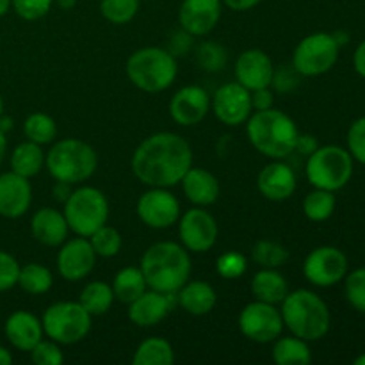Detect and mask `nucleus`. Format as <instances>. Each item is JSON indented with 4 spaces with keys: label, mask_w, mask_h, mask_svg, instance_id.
Wrapping results in <instances>:
<instances>
[{
    "label": "nucleus",
    "mask_w": 365,
    "mask_h": 365,
    "mask_svg": "<svg viewBox=\"0 0 365 365\" xmlns=\"http://www.w3.org/2000/svg\"><path fill=\"white\" fill-rule=\"evenodd\" d=\"M130 166L141 184L170 189L180 184L192 166V148L180 134L157 132L139 143Z\"/></svg>",
    "instance_id": "1"
},
{
    "label": "nucleus",
    "mask_w": 365,
    "mask_h": 365,
    "mask_svg": "<svg viewBox=\"0 0 365 365\" xmlns=\"http://www.w3.org/2000/svg\"><path fill=\"white\" fill-rule=\"evenodd\" d=\"M139 269L148 289L163 294H177L191 277V257L178 242L160 241L143 253Z\"/></svg>",
    "instance_id": "2"
},
{
    "label": "nucleus",
    "mask_w": 365,
    "mask_h": 365,
    "mask_svg": "<svg viewBox=\"0 0 365 365\" xmlns=\"http://www.w3.org/2000/svg\"><path fill=\"white\" fill-rule=\"evenodd\" d=\"M246 135L253 148L269 159L291 155L298 141V125L289 114L278 109L253 110L246 121Z\"/></svg>",
    "instance_id": "3"
},
{
    "label": "nucleus",
    "mask_w": 365,
    "mask_h": 365,
    "mask_svg": "<svg viewBox=\"0 0 365 365\" xmlns=\"http://www.w3.org/2000/svg\"><path fill=\"white\" fill-rule=\"evenodd\" d=\"M282 305L284 327L296 337L316 342L327 337L331 327V314L324 299L309 289H296L285 296Z\"/></svg>",
    "instance_id": "4"
},
{
    "label": "nucleus",
    "mask_w": 365,
    "mask_h": 365,
    "mask_svg": "<svg viewBox=\"0 0 365 365\" xmlns=\"http://www.w3.org/2000/svg\"><path fill=\"white\" fill-rule=\"evenodd\" d=\"M127 77L132 84L145 93H163L170 88L178 75L177 57L168 48L145 46L127 59Z\"/></svg>",
    "instance_id": "5"
},
{
    "label": "nucleus",
    "mask_w": 365,
    "mask_h": 365,
    "mask_svg": "<svg viewBox=\"0 0 365 365\" xmlns=\"http://www.w3.org/2000/svg\"><path fill=\"white\" fill-rule=\"evenodd\" d=\"M45 166L53 180L81 184L89 180L98 168V157L91 145L81 139L68 138L53 143L45 155Z\"/></svg>",
    "instance_id": "6"
},
{
    "label": "nucleus",
    "mask_w": 365,
    "mask_h": 365,
    "mask_svg": "<svg viewBox=\"0 0 365 365\" xmlns=\"http://www.w3.org/2000/svg\"><path fill=\"white\" fill-rule=\"evenodd\" d=\"M109 210V200L100 189L82 185L68 196L63 214L75 235L89 237L107 223Z\"/></svg>",
    "instance_id": "7"
},
{
    "label": "nucleus",
    "mask_w": 365,
    "mask_h": 365,
    "mask_svg": "<svg viewBox=\"0 0 365 365\" xmlns=\"http://www.w3.org/2000/svg\"><path fill=\"white\" fill-rule=\"evenodd\" d=\"M353 168V157L348 150L337 145H327L310 153L305 173L314 187L337 192L351 180Z\"/></svg>",
    "instance_id": "8"
},
{
    "label": "nucleus",
    "mask_w": 365,
    "mask_h": 365,
    "mask_svg": "<svg viewBox=\"0 0 365 365\" xmlns=\"http://www.w3.org/2000/svg\"><path fill=\"white\" fill-rule=\"evenodd\" d=\"M93 316L78 302L52 303L43 312V331L57 344H77L88 337Z\"/></svg>",
    "instance_id": "9"
},
{
    "label": "nucleus",
    "mask_w": 365,
    "mask_h": 365,
    "mask_svg": "<svg viewBox=\"0 0 365 365\" xmlns=\"http://www.w3.org/2000/svg\"><path fill=\"white\" fill-rule=\"evenodd\" d=\"M341 46L330 32H314L298 43L292 53V66L302 77H319L337 64Z\"/></svg>",
    "instance_id": "10"
},
{
    "label": "nucleus",
    "mask_w": 365,
    "mask_h": 365,
    "mask_svg": "<svg viewBox=\"0 0 365 365\" xmlns=\"http://www.w3.org/2000/svg\"><path fill=\"white\" fill-rule=\"evenodd\" d=\"M284 319L277 305L255 299L239 314V330L246 339L259 344L274 342L284 331Z\"/></svg>",
    "instance_id": "11"
},
{
    "label": "nucleus",
    "mask_w": 365,
    "mask_h": 365,
    "mask_svg": "<svg viewBox=\"0 0 365 365\" xmlns=\"http://www.w3.org/2000/svg\"><path fill=\"white\" fill-rule=\"evenodd\" d=\"M349 262L342 250L335 246H319L307 255L303 274L316 287H331L344 280Z\"/></svg>",
    "instance_id": "12"
},
{
    "label": "nucleus",
    "mask_w": 365,
    "mask_h": 365,
    "mask_svg": "<svg viewBox=\"0 0 365 365\" xmlns=\"http://www.w3.org/2000/svg\"><path fill=\"white\" fill-rule=\"evenodd\" d=\"M135 212L148 228L164 230L180 220V202L168 187H152L139 196Z\"/></svg>",
    "instance_id": "13"
},
{
    "label": "nucleus",
    "mask_w": 365,
    "mask_h": 365,
    "mask_svg": "<svg viewBox=\"0 0 365 365\" xmlns=\"http://www.w3.org/2000/svg\"><path fill=\"white\" fill-rule=\"evenodd\" d=\"M217 228L216 220L209 210L202 209H189L187 212L180 214L178 220V235L180 242L187 252L192 253H205L214 248L217 241Z\"/></svg>",
    "instance_id": "14"
},
{
    "label": "nucleus",
    "mask_w": 365,
    "mask_h": 365,
    "mask_svg": "<svg viewBox=\"0 0 365 365\" xmlns=\"http://www.w3.org/2000/svg\"><path fill=\"white\" fill-rule=\"evenodd\" d=\"M214 116L227 127H239L252 116V91L235 82L223 84L210 100Z\"/></svg>",
    "instance_id": "15"
},
{
    "label": "nucleus",
    "mask_w": 365,
    "mask_h": 365,
    "mask_svg": "<svg viewBox=\"0 0 365 365\" xmlns=\"http://www.w3.org/2000/svg\"><path fill=\"white\" fill-rule=\"evenodd\" d=\"M96 264V253L88 237L77 235L66 239L57 253V271L68 282H81L91 274Z\"/></svg>",
    "instance_id": "16"
},
{
    "label": "nucleus",
    "mask_w": 365,
    "mask_h": 365,
    "mask_svg": "<svg viewBox=\"0 0 365 365\" xmlns=\"http://www.w3.org/2000/svg\"><path fill=\"white\" fill-rule=\"evenodd\" d=\"M210 110V96L202 86H184L170 102V116L180 127L202 123Z\"/></svg>",
    "instance_id": "17"
},
{
    "label": "nucleus",
    "mask_w": 365,
    "mask_h": 365,
    "mask_svg": "<svg viewBox=\"0 0 365 365\" xmlns=\"http://www.w3.org/2000/svg\"><path fill=\"white\" fill-rule=\"evenodd\" d=\"M235 81L250 91L262 88H271L274 64L271 57L260 48L245 50L235 61Z\"/></svg>",
    "instance_id": "18"
},
{
    "label": "nucleus",
    "mask_w": 365,
    "mask_h": 365,
    "mask_svg": "<svg viewBox=\"0 0 365 365\" xmlns=\"http://www.w3.org/2000/svg\"><path fill=\"white\" fill-rule=\"evenodd\" d=\"M221 6L223 0H184L178 9L180 29L195 38L210 34L221 18Z\"/></svg>",
    "instance_id": "19"
},
{
    "label": "nucleus",
    "mask_w": 365,
    "mask_h": 365,
    "mask_svg": "<svg viewBox=\"0 0 365 365\" xmlns=\"http://www.w3.org/2000/svg\"><path fill=\"white\" fill-rule=\"evenodd\" d=\"M257 187L266 200L285 202L296 192L298 180L294 170L289 164L282 163V159H274L260 170L257 177Z\"/></svg>",
    "instance_id": "20"
},
{
    "label": "nucleus",
    "mask_w": 365,
    "mask_h": 365,
    "mask_svg": "<svg viewBox=\"0 0 365 365\" xmlns=\"http://www.w3.org/2000/svg\"><path fill=\"white\" fill-rule=\"evenodd\" d=\"M32 203V187L29 178L7 171L0 175V216L18 220Z\"/></svg>",
    "instance_id": "21"
},
{
    "label": "nucleus",
    "mask_w": 365,
    "mask_h": 365,
    "mask_svg": "<svg viewBox=\"0 0 365 365\" xmlns=\"http://www.w3.org/2000/svg\"><path fill=\"white\" fill-rule=\"evenodd\" d=\"M175 298L177 294H163L153 289H146L138 299L128 305V319L139 328L155 327L173 309Z\"/></svg>",
    "instance_id": "22"
},
{
    "label": "nucleus",
    "mask_w": 365,
    "mask_h": 365,
    "mask_svg": "<svg viewBox=\"0 0 365 365\" xmlns=\"http://www.w3.org/2000/svg\"><path fill=\"white\" fill-rule=\"evenodd\" d=\"M4 331H6V339L9 341V344L18 351H31L45 335L41 319L25 310L11 314L7 317Z\"/></svg>",
    "instance_id": "23"
},
{
    "label": "nucleus",
    "mask_w": 365,
    "mask_h": 365,
    "mask_svg": "<svg viewBox=\"0 0 365 365\" xmlns=\"http://www.w3.org/2000/svg\"><path fill=\"white\" fill-rule=\"evenodd\" d=\"M31 232L36 241L53 248L66 241L70 227H68V221L63 212L53 207H41L32 216Z\"/></svg>",
    "instance_id": "24"
},
{
    "label": "nucleus",
    "mask_w": 365,
    "mask_h": 365,
    "mask_svg": "<svg viewBox=\"0 0 365 365\" xmlns=\"http://www.w3.org/2000/svg\"><path fill=\"white\" fill-rule=\"evenodd\" d=\"M180 184L182 189H184L185 198L196 207H209L220 198V180L203 168H189Z\"/></svg>",
    "instance_id": "25"
},
{
    "label": "nucleus",
    "mask_w": 365,
    "mask_h": 365,
    "mask_svg": "<svg viewBox=\"0 0 365 365\" xmlns=\"http://www.w3.org/2000/svg\"><path fill=\"white\" fill-rule=\"evenodd\" d=\"M216 302V291L203 280H187L177 292V303L191 316H207L214 310Z\"/></svg>",
    "instance_id": "26"
},
{
    "label": "nucleus",
    "mask_w": 365,
    "mask_h": 365,
    "mask_svg": "<svg viewBox=\"0 0 365 365\" xmlns=\"http://www.w3.org/2000/svg\"><path fill=\"white\" fill-rule=\"evenodd\" d=\"M250 289L253 298L271 305H280L289 294V284L284 274L269 267H260V271L253 274Z\"/></svg>",
    "instance_id": "27"
},
{
    "label": "nucleus",
    "mask_w": 365,
    "mask_h": 365,
    "mask_svg": "<svg viewBox=\"0 0 365 365\" xmlns=\"http://www.w3.org/2000/svg\"><path fill=\"white\" fill-rule=\"evenodd\" d=\"M273 362L278 365H307L312 362V351L309 342L303 339L291 335V337H278L274 341Z\"/></svg>",
    "instance_id": "28"
},
{
    "label": "nucleus",
    "mask_w": 365,
    "mask_h": 365,
    "mask_svg": "<svg viewBox=\"0 0 365 365\" xmlns=\"http://www.w3.org/2000/svg\"><path fill=\"white\" fill-rule=\"evenodd\" d=\"M45 166V153L41 145L32 141H24L11 153V171L21 175L25 178H32Z\"/></svg>",
    "instance_id": "29"
},
{
    "label": "nucleus",
    "mask_w": 365,
    "mask_h": 365,
    "mask_svg": "<svg viewBox=\"0 0 365 365\" xmlns=\"http://www.w3.org/2000/svg\"><path fill=\"white\" fill-rule=\"evenodd\" d=\"M110 287H113L114 299L125 303V305H130L134 299H138L148 289V285L143 277V271L139 267L130 266L118 271Z\"/></svg>",
    "instance_id": "30"
},
{
    "label": "nucleus",
    "mask_w": 365,
    "mask_h": 365,
    "mask_svg": "<svg viewBox=\"0 0 365 365\" xmlns=\"http://www.w3.org/2000/svg\"><path fill=\"white\" fill-rule=\"evenodd\" d=\"M134 365H173V346L163 337H148L135 348L132 356Z\"/></svg>",
    "instance_id": "31"
},
{
    "label": "nucleus",
    "mask_w": 365,
    "mask_h": 365,
    "mask_svg": "<svg viewBox=\"0 0 365 365\" xmlns=\"http://www.w3.org/2000/svg\"><path fill=\"white\" fill-rule=\"evenodd\" d=\"M114 302V292L107 282L95 280L89 282L84 289H82L81 296H78V303L88 310L91 316H103L110 310Z\"/></svg>",
    "instance_id": "32"
},
{
    "label": "nucleus",
    "mask_w": 365,
    "mask_h": 365,
    "mask_svg": "<svg viewBox=\"0 0 365 365\" xmlns=\"http://www.w3.org/2000/svg\"><path fill=\"white\" fill-rule=\"evenodd\" d=\"M335 207H337L335 192L327 191V189L314 187V191H310L303 200V214L307 220L316 221V223L330 220L331 214L335 212Z\"/></svg>",
    "instance_id": "33"
},
{
    "label": "nucleus",
    "mask_w": 365,
    "mask_h": 365,
    "mask_svg": "<svg viewBox=\"0 0 365 365\" xmlns=\"http://www.w3.org/2000/svg\"><path fill=\"white\" fill-rule=\"evenodd\" d=\"M18 285H20L27 294H46L53 285V274L46 266L31 262L27 264V266L20 267Z\"/></svg>",
    "instance_id": "34"
},
{
    "label": "nucleus",
    "mask_w": 365,
    "mask_h": 365,
    "mask_svg": "<svg viewBox=\"0 0 365 365\" xmlns=\"http://www.w3.org/2000/svg\"><path fill=\"white\" fill-rule=\"evenodd\" d=\"M24 134L36 145H48L57 135L56 120L45 113L29 114L27 120L24 121Z\"/></svg>",
    "instance_id": "35"
},
{
    "label": "nucleus",
    "mask_w": 365,
    "mask_h": 365,
    "mask_svg": "<svg viewBox=\"0 0 365 365\" xmlns=\"http://www.w3.org/2000/svg\"><path fill=\"white\" fill-rule=\"evenodd\" d=\"M252 259L260 267L278 269V267L284 266L289 260V250L282 246L280 242L269 241V239H260V241H257L252 246Z\"/></svg>",
    "instance_id": "36"
},
{
    "label": "nucleus",
    "mask_w": 365,
    "mask_h": 365,
    "mask_svg": "<svg viewBox=\"0 0 365 365\" xmlns=\"http://www.w3.org/2000/svg\"><path fill=\"white\" fill-rule=\"evenodd\" d=\"M89 242H91L93 250H95L96 257H103V259H110L116 257L123 248V239L116 228L103 225L93 235H89Z\"/></svg>",
    "instance_id": "37"
},
{
    "label": "nucleus",
    "mask_w": 365,
    "mask_h": 365,
    "mask_svg": "<svg viewBox=\"0 0 365 365\" xmlns=\"http://www.w3.org/2000/svg\"><path fill=\"white\" fill-rule=\"evenodd\" d=\"M139 11V0H102L100 13L114 25H125L135 18Z\"/></svg>",
    "instance_id": "38"
},
{
    "label": "nucleus",
    "mask_w": 365,
    "mask_h": 365,
    "mask_svg": "<svg viewBox=\"0 0 365 365\" xmlns=\"http://www.w3.org/2000/svg\"><path fill=\"white\" fill-rule=\"evenodd\" d=\"M196 61L205 71L216 73L227 64V50L216 41H203L196 48Z\"/></svg>",
    "instance_id": "39"
},
{
    "label": "nucleus",
    "mask_w": 365,
    "mask_h": 365,
    "mask_svg": "<svg viewBox=\"0 0 365 365\" xmlns=\"http://www.w3.org/2000/svg\"><path fill=\"white\" fill-rule=\"evenodd\" d=\"M344 294L356 312L365 314V267H356L344 277Z\"/></svg>",
    "instance_id": "40"
},
{
    "label": "nucleus",
    "mask_w": 365,
    "mask_h": 365,
    "mask_svg": "<svg viewBox=\"0 0 365 365\" xmlns=\"http://www.w3.org/2000/svg\"><path fill=\"white\" fill-rule=\"evenodd\" d=\"M248 269V259L235 250L221 253L216 260V271L225 280H237Z\"/></svg>",
    "instance_id": "41"
},
{
    "label": "nucleus",
    "mask_w": 365,
    "mask_h": 365,
    "mask_svg": "<svg viewBox=\"0 0 365 365\" xmlns=\"http://www.w3.org/2000/svg\"><path fill=\"white\" fill-rule=\"evenodd\" d=\"M29 353H31L32 362L36 365H61L64 362V355L59 344L53 342L52 339L50 341L41 339Z\"/></svg>",
    "instance_id": "42"
},
{
    "label": "nucleus",
    "mask_w": 365,
    "mask_h": 365,
    "mask_svg": "<svg viewBox=\"0 0 365 365\" xmlns=\"http://www.w3.org/2000/svg\"><path fill=\"white\" fill-rule=\"evenodd\" d=\"M53 0H11L14 13L27 21H36L48 14Z\"/></svg>",
    "instance_id": "43"
},
{
    "label": "nucleus",
    "mask_w": 365,
    "mask_h": 365,
    "mask_svg": "<svg viewBox=\"0 0 365 365\" xmlns=\"http://www.w3.org/2000/svg\"><path fill=\"white\" fill-rule=\"evenodd\" d=\"M346 141H348V152L351 153L353 160L365 166V116L353 121Z\"/></svg>",
    "instance_id": "44"
},
{
    "label": "nucleus",
    "mask_w": 365,
    "mask_h": 365,
    "mask_svg": "<svg viewBox=\"0 0 365 365\" xmlns=\"http://www.w3.org/2000/svg\"><path fill=\"white\" fill-rule=\"evenodd\" d=\"M20 264L11 253L0 252V292H6L18 285Z\"/></svg>",
    "instance_id": "45"
},
{
    "label": "nucleus",
    "mask_w": 365,
    "mask_h": 365,
    "mask_svg": "<svg viewBox=\"0 0 365 365\" xmlns=\"http://www.w3.org/2000/svg\"><path fill=\"white\" fill-rule=\"evenodd\" d=\"M299 77L302 75L294 70V66H284L280 70L274 68L273 81H271V86L277 93H282V95H289V93L294 91L299 86Z\"/></svg>",
    "instance_id": "46"
},
{
    "label": "nucleus",
    "mask_w": 365,
    "mask_h": 365,
    "mask_svg": "<svg viewBox=\"0 0 365 365\" xmlns=\"http://www.w3.org/2000/svg\"><path fill=\"white\" fill-rule=\"evenodd\" d=\"M192 38H195V36H191L189 32H185L184 29H180V31H175L173 34H171L170 43H168V50H170L175 57L185 56V53L191 50Z\"/></svg>",
    "instance_id": "47"
},
{
    "label": "nucleus",
    "mask_w": 365,
    "mask_h": 365,
    "mask_svg": "<svg viewBox=\"0 0 365 365\" xmlns=\"http://www.w3.org/2000/svg\"><path fill=\"white\" fill-rule=\"evenodd\" d=\"M273 103H274V95L269 88H262V89H255V91H252L253 110L271 109Z\"/></svg>",
    "instance_id": "48"
},
{
    "label": "nucleus",
    "mask_w": 365,
    "mask_h": 365,
    "mask_svg": "<svg viewBox=\"0 0 365 365\" xmlns=\"http://www.w3.org/2000/svg\"><path fill=\"white\" fill-rule=\"evenodd\" d=\"M317 148H319V143H317V139L314 138V135H310V134H299L298 135V141H296L294 152H298V153H302V155L309 157L310 153L316 152Z\"/></svg>",
    "instance_id": "49"
},
{
    "label": "nucleus",
    "mask_w": 365,
    "mask_h": 365,
    "mask_svg": "<svg viewBox=\"0 0 365 365\" xmlns=\"http://www.w3.org/2000/svg\"><path fill=\"white\" fill-rule=\"evenodd\" d=\"M353 68L360 77L365 78V39L356 46L355 53H353Z\"/></svg>",
    "instance_id": "50"
},
{
    "label": "nucleus",
    "mask_w": 365,
    "mask_h": 365,
    "mask_svg": "<svg viewBox=\"0 0 365 365\" xmlns=\"http://www.w3.org/2000/svg\"><path fill=\"white\" fill-rule=\"evenodd\" d=\"M71 195V184H66V182L56 180L52 187V196L57 200V202L64 203L68 200V196Z\"/></svg>",
    "instance_id": "51"
},
{
    "label": "nucleus",
    "mask_w": 365,
    "mask_h": 365,
    "mask_svg": "<svg viewBox=\"0 0 365 365\" xmlns=\"http://www.w3.org/2000/svg\"><path fill=\"white\" fill-rule=\"evenodd\" d=\"M223 2L232 11H248L253 9L260 0H223Z\"/></svg>",
    "instance_id": "52"
},
{
    "label": "nucleus",
    "mask_w": 365,
    "mask_h": 365,
    "mask_svg": "<svg viewBox=\"0 0 365 365\" xmlns=\"http://www.w3.org/2000/svg\"><path fill=\"white\" fill-rule=\"evenodd\" d=\"M13 364V355L7 348L0 346V365H11Z\"/></svg>",
    "instance_id": "53"
},
{
    "label": "nucleus",
    "mask_w": 365,
    "mask_h": 365,
    "mask_svg": "<svg viewBox=\"0 0 365 365\" xmlns=\"http://www.w3.org/2000/svg\"><path fill=\"white\" fill-rule=\"evenodd\" d=\"M11 128H13V120H11L9 116H0V130L4 132V134H7V132L11 130Z\"/></svg>",
    "instance_id": "54"
},
{
    "label": "nucleus",
    "mask_w": 365,
    "mask_h": 365,
    "mask_svg": "<svg viewBox=\"0 0 365 365\" xmlns=\"http://www.w3.org/2000/svg\"><path fill=\"white\" fill-rule=\"evenodd\" d=\"M334 38H335V41H337V45H339V46L346 45V43L349 41V36H348V32H344V31L334 32Z\"/></svg>",
    "instance_id": "55"
},
{
    "label": "nucleus",
    "mask_w": 365,
    "mask_h": 365,
    "mask_svg": "<svg viewBox=\"0 0 365 365\" xmlns=\"http://www.w3.org/2000/svg\"><path fill=\"white\" fill-rule=\"evenodd\" d=\"M57 6L61 7L63 11H70L77 6V0H56Z\"/></svg>",
    "instance_id": "56"
},
{
    "label": "nucleus",
    "mask_w": 365,
    "mask_h": 365,
    "mask_svg": "<svg viewBox=\"0 0 365 365\" xmlns=\"http://www.w3.org/2000/svg\"><path fill=\"white\" fill-rule=\"evenodd\" d=\"M6 150H7V138L2 130H0V164H2L4 157H6Z\"/></svg>",
    "instance_id": "57"
},
{
    "label": "nucleus",
    "mask_w": 365,
    "mask_h": 365,
    "mask_svg": "<svg viewBox=\"0 0 365 365\" xmlns=\"http://www.w3.org/2000/svg\"><path fill=\"white\" fill-rule=\"evenodd\" d=\"M11 9V0H0V18L4 14H7V11Z\"/></svg>",
    "instance_id": "58"
},
{
    "label": "nucleus",
    "mask_w": 365,
    "mask_h": 365,
    "mask_svg": "<svg viewBox=\"0 0 365 365\" xmlns=\"http://www.w3.org/2000/svg\"><path fill=\"white\" fill-rule=\"evenodd\" d=\"M353 364H355V365H365V353H362V355L356 356V359L353 360Z\"/></svg>",
    "instance_id": "59"
},
{
    "label": "nucleus",
    "mask_w": 365,
    "mask_h": 365,
    "mask_svg": "<svg viewBox=\"0 0 365 365\" xmlns=\"http://www.w3.org/2000/svg\"><path fill=\"white\" fill-rule=\"evenodd\" d=\"M4 114V100H2V95H0V116Z\"/></svg>",
    "instance_id": "60"
}]
</instances>
